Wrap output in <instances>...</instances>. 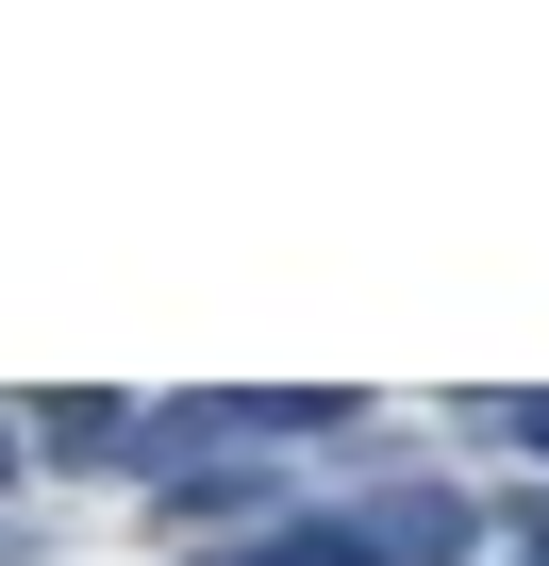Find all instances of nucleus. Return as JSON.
I'll return each mask as SVG.
<instances>
[{"mask_svg":"<svg viewBox=\"0 0 549 566\" xmlns=\"http://www.w3.org/2000/svg\"><path fill=\"white\" fill-rule=\"evenodd\" d=\"M233 566H367V533H350V500H300L284 533H250Z\"/></svg>","mask_w":549,"mask_h":566,"instance_id":"7ed1b4c3","label":"nucleus"},{"mask_svg":"<svg viewBox=\"0 0 549 566\" xmlns=\"http://www.w3.org/2000/svg\"><path fill=\"white\" fill-rule=\"evenodd\" d=\"M350 533H367V566H466V549H483V500L416 467V483H383V500H350Z\"/></svg>","mask_w":549,"mask_h":566,"instance_id":"f257e3e1","label":"nucleus"},{"mask_svg":"<svg viewBox=\"0 0 549 566\" xmlns=\"http://www.w3.org/2000/svg\"><path fill=\"white\" fill-rule=\"evenodd\" d=\"M516 533H532V566H549V483H532V500H516Z\"/></svg>","mask_w":549,"mask_h":566,"instance_id":"423d86ee","label":"nucleus"},{"mask_svg":"<svg viewBox=\"0 0 549 566\" xmlns=\"http://www.w3.org/2000/svg\"><path fill=\"white\" fill-rule=\"evenodd\" d=\"M150 500H167V516H200V533H217V516H300V483L266 467V450H217V467H167Z\"/></svg>","mask_w":549,"mask_h":566,"instance_id":"f03ea898","label":"nucleus"},{"mask_svg":"<svg viewBox=\"0 0 549 566\" xmlns=\"http://www.w3.org/2000/svg\"><path fill=\"white\" fill-rule=\"evenodd\" d=\"M51 450H67V467H117V450H134V400H51Z\"/></svg>","mask_w":549,"mask_h":566,"instance_id":"20e7f679","label":"nucleus"},{"mask_svg":"<svg viewBox=\"0 0 549 566\" xmlns=\"http://www.w3.org/2000/svg\"><path fill=\"white\" fill-rule=\"evenodd\" d=\"M0 483H18V417H0Z\"/></svg>","mask_w":549,"mask_h":566,"instance_id":"0eeeda50","label":"nucleus"},{"mask_svg":"<svg viewBox=\"0 0 549 566\" xmlns=\"http://www.w3.org/2000/svg\"><path fill=\"white\" fill-rule=\"evenodd\" d=\"M499 433H516V450H532V483H549V384H532V400H499Z\"/></svg>","mask_w":549,"mask_h":566,"instance_id":"39448f33","label":"nucleus"}]
</instances>
